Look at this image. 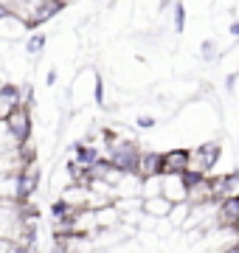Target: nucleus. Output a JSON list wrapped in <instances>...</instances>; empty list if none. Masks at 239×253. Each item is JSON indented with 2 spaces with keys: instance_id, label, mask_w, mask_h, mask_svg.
Segmentation results:
<instances>
[{
  "instance_id": "6",
  "label": "nucleus",
  "mask_w": 239,
  "mask_h": 253,
  "mask_svg": "<svg viewBox=\"0 0 239 253\" xmlns=\"http://www.w3.org/2000/svg\"><path fill=\"white\" fill-rule=\"evenodd\" d=\"M186 169H189V149L163 152V174H186Z\"/></svg>"
},
{
  "instance_id": "3",
  "label": "nucleus",
  "mask_w": 239,
  "mask_h": 253,
  "mask_svg": "<svg viewBox=\"0 0 239 253\" xmlns=\"http://www.w3.org/2000/svg\"><path fill=\"white\" fill-rule=\"evenodd\" d=\"M160 197L166 203H186V180L183 174H160Z\"/></svg>"
},
{
  "instance_id": "8",
  "label": "nucleus",
  "mask_w": 239,
  "mask_h": 253,
  "mask_svg": "<svg viewBox=\"0 0 239 253\" xmlns=\"http://www.w3.org/2000/svg\"><path fill=\"white\" fill-rule=\"evenodd\" d=\"M169 211H172V203H166L163 197H152V200H141V214L149 219H155V222H160V219L169 217Z\"/></svg>"
},
{
  "instance_id": "16",
  "label": "nucleus",
  "mask_w": 239,
  "mask_h": 253,
  "mask_svg": "<svg viewBox=\"0 0 239 253\" xmlns=\"http://www.w3.org/2000/svg\"><path fill=\"white\" fill-rule=\"evenodd\" d=\"M3 14H6V6H3V3H0V17H3Z\"/></svg>"
},
{
  "instance_id": "10",
  "label": "nucleus",
  "mask_w": 239,
  "mask_h": 253,
  "mask_svg": "<svg viewBox=\"0 0 239 253\" xmlns=\"http://www.w3.org/2000/svg\"><path fill=\"white\" fill-rule=\"evenodd\" d=\"M20 144L14 141V135L9 132V126H6V121H0V155H11L17 152Z\"/></svg>"
},
{
  "instance_id": "4",
  "label": "nucleus",
  "mask_w": 239,
  "mask_h": 253,
  "mask_svg": "<svg viewBox=\"0 0 239 253\" xmlns=\"http://www.w3.org/2000/svg\"><path fill=\"white\" fill-rule=\"evenodd\" d=\"M135 174L141 180L147 177H160L163 174V152H141L135 163Z\"/></svg>"
},
{
  "instance_id": "9",
  "label": "nucleus",
  "mask_w": 239,
  "mask_h": 253,
  "mask_svg": "<svg viewBox=\"0 0 239 253\" xmlns=\"http://www.w3.org/2000/svg\"><path fill=\"white\" fill-rule=\"evenodd\" d=\"M189 214H192V206H189V203H177V206H172L166 222H169V228H183L186 219H189Z\"/></svg>"
},
{
  "instance_id": "14",
  "label": "nucleus",
  "mask_w": 239,
  "mask_h": 253,
  "mask_svg": "<svg viewBox=\"0 0 239 253\" xmlns=\"http://www.w3.org/2000/svg\"><path fill=\"white\" fill-rule=\"evenodd\" d=\"M135 124L141 126V129H152V126L158 124L155 116H149V113H138V118H135Z\"/></svg>"
},
{
  "instance_id": "11",
  "label": "nucleus",
  "mask_w": 239,
  "mask_h": 253,
  "mask_svg": "<svg viewBox=\"0 0 239 253\" xmlns=\"http://www.w3.org/2000/svg\"><path fill=\"white\" fill-rule=\"evenodd\" d=\"M152 197H160V177L141 180V200H152Z\"/></svg>"
},
{
  "instance_id": "2",
  "label": "nucleus",
  "mask_w": 239,
  "mask_h": 253,
  "mask_svg": "<svg viewBox=\"0 0 239 253\" xmlns=\"http://www.w3.org/2000/svg\"><path fill=\"white\" fill-rule=\"evenodd\" d=\"M214 228L239 231V197H228L214 208Z\"/></svg>"
},
{
  "instance_id": "7",
  "label": "nucleus",
  "mask_w": 239,
  "mask_h": 253,
  "mask_svg": "<svg viewBox=\"0 0 239 253\" xmlns=\"http://www.w3.org/2000/svg\"><path fill=\"white\" fill-rule=\"evenodd\" d=\"M26 34H28V28L23 26L17 17H11L9 11L0 17V37H3V42H17V40H23Z\"/></svg>"
},
{
  "instance_id": "13",
  "label": "nucleus",
  "mask_w": 239,
  "mask_h": 253,
  "mask_svg": "<svg viewBox=\"0 0 239 253\" xmlns=\"http://www.w3.org/2000/svg\"><path fill=\"white\" fill-rule=\"evenodd\" d=\"M217 56H220V51H217L214 42H202V59L205 62H217Z\"/></svg>"
},
{
  "instance_id": "5",
  "label": "nucleus",
  "mask_w": 239,
  "mask_h": 253,
  "mask_svg": "<svg viewBox=\"0 0 239 253\" xmlns=\"http://www.w3.org/2000/svg\"><path fill=\"white\" fill-rule=\"evenodd\" d=\"M135 197H141V177L138 174H124L113 189V203L116 200H135Z\"/></svg>"
},
{
  "instance_id": "15",
  "label": "nucleus",
  "mask_w": 239,
  "mask_h": 253,
  "mask_svg": "<svg viewBox=\"0 0 239 253\" xmlns=\"http://www.w3.org/2000/svg\"><path fill=\"white\" fill-rule=\"evenodd\" d=\"M231 34L239 37V23H231Z\"/></svg>"
},
{
  "instance_id": "1",
  "label": "nucleus",
  "mask_w": 239,
  "mask_h": 253,
  "mask_svg": "<svg viewBox=\"0 0 239 253\" xmlns=\"http://www.w3.org/2000/svg\"><path fill=\"white\" fill-rule=\"evenodd\" d=\"M6 126H9V132L14 135V141H17L20 146L26 144V141H31V129H34V121H31V107H26V104L14 107L9 113V118H6Z\"/></svg>"
},
{
  "instance_id": "12",
  "label": "nucleus",
  "mask_w": 239,
  "mask_h": 253,
  "mask_svg": "<svg viewBox=\"0 0 239 253\" xmlns=\"http://www.w3.org/2000/svg\"><path fill=\"white\" fill-rule=\"evenodd\" d=\"M42 48H45V37L42 34H31L26 40V54H40Z\"/></svg>"
}]
</instances>
